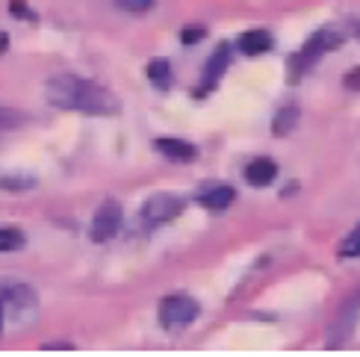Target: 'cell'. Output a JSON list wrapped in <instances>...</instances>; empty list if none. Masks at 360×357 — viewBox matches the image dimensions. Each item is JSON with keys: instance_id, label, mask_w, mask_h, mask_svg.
Returning <instances> with one entry per match:
<instances>
[{"instance_id": "cell-1", "label": "cell", "mask_w": 360, "mask_h": 357, "mask_svg": "<svg viewBox=\"0 0 360 357\" xmlns=\"http://www.w3.org/2000/svg\"><path fill=\"white\" fill-rule=\"evenodd\" d=\"M44 98L59 110H74L83 115H112L118 112V98L92 80H83L77 74H56L44 86Z\"/></svg>"}, {"instance_id": "cell-2", "label": "cell", "mask_w": 360, "mask_h": 357, "mask_svg": "<svg viewBox=\"0 0 360 357\" xmlns=\"http://www.w3.org/2000/svg\"><path fill=\"white\" fill-rule=\"evenodd\" d=\"M340 44H342V36L337 33V30H319V33H313L304 48L292 56V77H302L304 71H310L313 65H316L319 56L340 48Z\"/></svg>"}, {"instance_id": "cell-3", "label": "cell", "mask_w": 360, "mask_h": 357, "mask_svg": "<svg viewBox=\"0 0 360 357\" xmlns=\"http://www.w3.org/2000/svg\"><path fill=\"white\" fill-rule=\"evenodd\" d=\"M357 319H360V290L352 292L342 307L337 310V316L331 322V331H328V349H342L352 339L354 328H357Z\"/></svg>"}, {"instance_id": "cell-4", "label": "cell", "mask_w": 360, "mask_h": 357, "mask_svg": "<svg viewBox=\"0 0 360 357\" xmlns=\"http://www.w3.org/2000/svg\"><path fill=\"white\" fill-rule=\"evenodd\" d=\"M198 319V301L189 295H169L160 301V325L169 331L186 328L189 322Z\"/></svg>"}, {"instance_id": "cell-5", "label": "cell", "mask_w": 360, "mask_h": 357, "mask_svg": "<svg viewBox=\"0 0 360 357\" xmlns=\"http://www.w3.org/2000/svg\"><path fill=\"white\" fill-rule=\"evenodd\" d=\"M180 210H184V201L177 195H169V192H160V195L148 198V204L142 207V219L148 225H166V221L180 216Z\"/></svg>"}, {"instance_id": "cell-6", "label": "cell", "mask_w": 360, "mask_h": 357, "mask_svg": "<svg viewBox=\"0 0 360 357\" xmlns=\"http://www.w3.org/2000/svg\"><path fill=\"white\" fill-rule=\"evenodd\" d=\"M118 228H122V207H118L115 201H107V204H101V210L95 213L92 231L89 233H92L95 242H110L118 233Z\"/></svg>"}, {"instance_id": "cell-7", "label": "cell", "mask_w": 360, "mask_h": 357, "mask_svg": "<svg viewBox=\"0 0 360 357\" xmlns=\"http://www.w3.org/2000/svg\"><path fill=\"white\" fill-rule=\"evenodd\" d=\"M228 59H231V48L228 44H221V48L210 56V63H207V68H204V77H201V92L198 95H204V92H210L216 83H219V77L224 74V68H228Z\"/></svg>"}, {"instance_id": "cell-8", "label": "cell", "mask_w": 360, "mask_h": 357, "mask_svg": "<svg viewBox=\"0 0 360 357\" xmlns=\"http://www.w3.org/2000/svg\"><path fill=\"white\" fill-rule=\"evenodd\" d=\"M154 148L172 162H192L195 157H198V148L184 142V139H157Z\"/></svg>"}, {"instance_id": "cell-9", "label": "cell", "mask_w": 360, "mask_h": 357, "mask_svg": "<svg viewBox=\"0 0 360 357\" xmlns=\"http://www.w3.org/2000/svg\"><path fill=\"white\" fill-rule=\"evenodd\" d=\"M236 48L245 56H260L272 48V33H266V30H248V33L236 39Z\"/></svg>"}, {"instance_id": "cell-10", "label": "cell", "mask_w": 360, "mask_h": 357, "mask_svg": "<svg viewBox=\"0 0 360 357\" xmlns=\"http://www.w3.org/2000/svg\"><path fill=\"white\" fill-rule=\"evenodd\" d=\"M275 177H278V166L272 160H266V157L254 160V162H248V166H245V181L251 186H269Z\"/></svg>"}, {"instance_id": "cell-11", "label": "cell", "mask_w": 360, "mask_h": 357, "mask_svg": "<svg viewBox=\"0 0 360 357\" xmlns=\"http://www.w3.org/2000/svg\"><path fill=\"white\" fill-rule=\"evenodd\" d=\"M236 198V192L231 186H216V189H210L201 195V204L207 207V210H228V207L233 204Z\"/></svg>"}, {"instance_id": "cell-12", "label": "cell", "mask_w": 360, "mask_h": 357, "mask_svg": "<svg viewBox=\"0 0 360 357\" xmlns=\"http://www.w3.org/2000/svg\"><path fill=\"white\" fill-rule=\"evenodd\" d=\"M295 124H298V107H281L272 122V133L275 136H290Z\"/></svg>"}, {"instance_id": "cell-13", "label": "cell", "mask_w": 360, "mask_h": 357, "mask_svg": "<svg viewBox=\"0 0 360 357\" xmlns=\"http://www.w3.org/2000/svg\"><path fill=\"white\" fill-rule=\"evenodd\" d=\"M340 257L342 260H352V257H360V221L349 231V236L340 242Z\"/></svg>"}, {"instance_id": "cell-14", "label": "cell", "mask_w": 360, "mask_h": 357, "mask_svg": "<svg viewBox=\"0 0 360 357\" xmlns=\"http://www.w3.org/2000/svg\"><path fill=\"white\" fill-rule=\"evenodd\" d=\"M148 80L157 83V86H166L172 80V65L166 59H151V65H148Z\"/></svg>"}, {"instance_id": "cell-15", "label": "cell", "mask_w": 360, "mask_h": 357, "mask_svg": "<svg viewBox=\"0 0 360 357\" xmlns=\"http://www.w3.org/2000/svg\"><path fill=\"white\" fill-rule=\"evenodd\" d=\"M24 245V233L15 228H0V254H9V251Z\"/></svg>"}, {"instance_id": "cell-16", "label": "cell", "mask_w": 360, "mask_h": 357, "mask_svg": "<svg viewBox=\"0 0 360 357\" xmlns=\"http://www.w3.org/2000/svg\"><path fill=\"white\" fill-rule=\"evenodd\" d=\"M21 124H24L21 112H15L12 107H0V133H9V130L21 127Z\"/></svg>"}, {"instance_id": "cell-17", "label": "cell", "mask_w": 360, "mask_h": 357, "mask_svg": "<svg viewBox=\"0 0 360 357\" xmlns=\"http://www.w3.org/2000/svg\"><path fill=\"white\" fill-rule=\"evenodd\" d=\"M115 6H122L124 12H133V15H142L154 6V0H115Z\"/></svg>"}, {"instance_id": "cell-18", "label": "cell", "mask_w": 360, "mask_h": 357, "mask_svg": "<svg viewBox=\"0 0 360 357\" xmlns=\"http://www.w3.org/2000/svg\"><path fill=\"white\" fill-rule=\"evenodd\" d=\"M33 181H21V177H0V189H27Z\"/></svg>"}, {"instance_id": "cell-19", "label": "cell", "mask_w": 360, "mask_h": 357, "mask_svg": "<svg viewBox=\"0 0 360 357\" xmlns=\"http://www.w3.org/2000/svg\"><path fill=\"white\" fill-rule=\"evenodd\" d=\"M180 39H184V44H195V41H201L204 39V27H186L184 30V36H180Z\"/></svg>"}, {"instance_id": "cell-20", "label": "cell", "mask_w": 360, "mask_h": 357, "mask_svg": "<svg viewBox=\"0 0 360 357\" xmlns=\"http://www.w3.org/2000/svg\"><path fill=\"white\" fill-rule=\"evenodd\" d=\"M9 9H12L15 18H33V12H30V6H27V4H21V0H12Z\"/></svg>"}, {"instance_id": "cell-21", "label": "cell", "mask_w": 360, "mask_h": 357, "mask_svg": "<svg viewBox=\"0 0 360 357\" xmlns=\"http://www.w3.org/2000/svg\"><path fill=\"white\" fill-rule=\"evenodd\" d=\"M346 86L354 89V92H360V68H352V71L346 74Z\"/></svg>"}, {"instance_id": "cell-22", "label": "cell", "mask_w": 360, "mask_h": 357, "mask_svg": "<svg viewBox=\"0 0 360 357\" xmlns=\"http://www.w3.org/2000/svg\"><path fill=\"white\" fill-rule=\"evenodd\" d=\"M6 48H9V36H6V33H0V53H4Z\"/></svg>"}, {"instance_id": "cell-23", "label": "cell", "mask_w": 360, "mask_h": 357, "mask_svg": "<svg viewBox=\"0 0 360 357\" xmlns=\"http://www.w3.org/2000/svg\"><path fill=\"white\" fill-rule=\"evenodd\" d=\"M4 307H6L4 304V292H0V328H4Z\"/></svg>"}, {"instance_id": "cell-24", "label": "cell", "mask_w": 360, "mask_h": 357, "mask_svg": "<svg viewBox=\"0 0 360 357\" xmlns=\"http://www.w3.org/2000/svg\"><path fill=\"white\" fill-rule=\"evenodd\" d=\"M357 30H360V27H357Z\"/></svg>"}]
</instances>
